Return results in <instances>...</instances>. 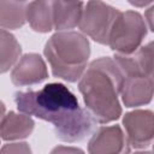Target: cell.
Segmentation results:
<instances>
[{"instance_id":"6da1fadb","label":"cell","mask_w":154,"mask_h":154,"mask_svg":"<svg viewBox=\"0 0 154 154\" xmlns=\"http://www.w3.org/2000/svg\"><path fill=\"white\" fill-rule=\"evenodd\" d=\"M14 101L22 113L49 122L54 126L57 137L64 142L84 140L91 134L96 123L63 83H48L40 90L17 91Z\"/></svg>"},{"instance_id":"7a4b0ae2","label":"cell","mask_w":154,"mask_h":154,"mask_svg":"<svg viewBox=\"0 0 154 154\" xmlns=\"http://www.w3.org/2000/svg\"><path fill=\"white\" fill-rule=\"evenodd\" d=\"M123 73L114 59L101 57L93 60L82 73L78 89L83 96L85 108L101 124L117 120L122 116L119 94Z\"/></svg>"},{"instance_id":"3957f363","label":"cell","mask_w":154,"mask_h":154,"mask_svg":"<svg viewBox=\"0 0 154 154\" xmlns=\"http://www.w3.org/2000/svg\"><path fill=\"white\" fill-rule=\"evenodd\" d=\"M43 54L52 69V73L70 83L77 82L87 67L90 45L81 32L57 31L47 41Z\"/></svg>"},{"instance_id":"277c9868","label":"cell","mask_w":154,"mask_h":154,"mask_svg":"<svg viewBox=\"0 0 154 154\" xmlns=\"http://www.w3.org/2000/svg\"><path fill=\"white\" fill-rule=\"evenodd\" d=\"M146 35L147 24L138 12H119L109 31L108 46L116 53L129 54L141 46Z\"/></svg>"},{"instance_id":"5b68a950","label":"cell","mask_w":154,"mask_h":154,"mask_svg":"<svg viewBox=\"0 0 154 154\" xmlns=\"http://www.w3.org/2000/svg\"><path fill=\"white\" fill-rule=\"evenodd\" d=\"M120 11L102 0H89L83 7L78 26L83 34L101 45H108L113 22Z\"/></svg>"},{"instance_id":"8992f818","label":"cell","mask_w":154,"mask_h":154,"mask_svg":"<svg viewBox=\"0 0 154 154\" xmlns=\"http://www.w3.org/2000/svg\"><path fill=\"white\" fill-rule=\"evenodd\" d=\"M123 125L129 149H144L154 137V116L150 109H135L125 113Z\"/></svg>"},{"instance_id":"52a82bcc","label":"cell","mask_w":154,"mask_h":154,"mask_svg":"<svg viewBox=\"0 0 154 154\" xmlns=\"http://www.w3.org/2000/svg\"><path fill=\"white\" fill-rule=\"evenodd\" d=\"M48 78V70L40 54H24L14 64L11 72V81L17 87L38 84Z\"/></svg>"},{"instance_id":"ba28073f","label":"cell","mask_w":154,"mask_h":154,"mask_svg":"<svg viewBox=\"0 0 154 154\" xmlns=\"http://www.w3.org/2000/svg\"><path fill=\"white\" fill-rule=\"evenodd\" d=\"M114 61L123 76H153V42L129 54L116 53Z\"/></svg>"},{"instance_id":"9c48e42d","label":"cell","mask_w":154,"mask_h":154,"mask_svg":"<svg viewBox=\"0 0 154 154\" xmlns=\"http://www.w3.org/2000/svg\"><path fill=\"white\" fill-rule=\"evenodd\" d=\"M129 150L125 135L119 125L99 128L88 143L90 154H117Z\"/></svg>"},{"instance_id":"30bf717a","label":"cell","mask_w":154,"mask_h":154,"mask_svg":"<svg viewBox=\"0 0 154 154\" xmlns=\"http://www.w3.org/2000/svg\"><path fill=\"white\" fill-rule=\"evenodd\" d=\"M120 95L125 107L149 103L153 97V76H124Z\"/></svg>"},{"instance_id":"8fae6325","label":"cell","mask_w":154,"mask_h":154,"mask_svg":"<svg viewBox=\"0 0 154 154\" xmlns=\"http://www.w3.org/2000/svg\"><path fill=\"white\" fill-rule=\"evenodd\" d=\"M35 122L28 114L10 111L0 122V138L4 141L23 140L31 135Z\"/></svg>"},{"instance_id":"7c38bea8","label":"cell","mask_w":154,"mask_h":154,"mask_svg":"<svg viewBox=\"0 0 154 154\" xmlns=\"http://www.w3.org/2000/svg\"><path fill=\"white\" fill-rule=\"evenodd\" d=\"M84 4L82 0H54L53 28L57 31L69 30L78 25Z\"/></svg>"},{"instance_id":"4fadbf2b","label":"cell","mask_w":154,"mask_h":154,"mask_svg":"<svg viewBox=\"0 0 154 154\" xmlns=\"http://www.w3.org/2000/svg\"><path fill=\"white\" fill-rule=\"evenodd\" d=\"M54 0H32L25 6V19L32 30L48 32L53 29Z\"/></svg>"},{"instance_id":"5bb4252c","label":"cell","mask_w":154,"mask_h":154,"mask_svg":"<svg viewBox=\"0 0 154 154\" xmlns=\"http://www.w3.org/2000/svg\"><path fill=\"white\" fill-rule=\"evenodd\" d=\"M22 48L14 35L0 29V73L7 72L19 59Z\"/></svg>"},{"instance_id":"9a60e30c","label":"cell","mask_w":154,"mask_h":154,"mask_svg":"<svg viewBox=\"0 0 154 154\" xmlns=\"http://www.w3.org/2000/svg\"><path fill=\"white\" fill-rule=\"evenodd\" d=\"M25 22V5L23 2L0 0V28L18 29Z\"/></svg>"},{"instance_id":"2e32d148","label":"cell","mask_w":154,"mask_h":154,"mask_svg":"<svg viewBox=\"0 0 154 154\" xmlns=\"http://www.w3.org/2000/svg\"><path fill=\"white\" fill-rule=\"evenodd\" d=\"M0 153H31V149L25 142H14L5 144L0 149Z\"/></svg>"},{"instance_id":"e0dca14e","label":"cell","mask_w":154,"mask_h":154,"mask_svg":"<svg viewBox=\"0 0 154 154\" xmlns=\"http://www.w3.org/2000/svg\"><path fill=\"white\" fill-rule=\"evenodd\" d=\"M82 153L83 150L82 149H78V148H70V147H57L55 149L52 150V153Z\"/></svg>"},{"instance_id":"ac0fdd59","label":"cell","mask_w":154,"mask_h":154,"mask_svg":"<svg viewBox=\"0 0 154 154\" xmlns=\"http://www.w3.org/2000/svg\"><path fill=\"white\" fill-rule=\"evenodd\" d=\"M128 1L136 7H144L153 2V0H128Z\"/></svg>"},{"instance_id":"d6986e66","label":"cell","mask_w":154,"mask_h":154,"mask_svg":"<svg viewBox=\"0 0 154 154\" xmlns=\"http://www.w3.org/2000/svg\"><path fill=\"white\" fill-rule=\"evenodd\" d=\"M5 113H6V108H5V105H4V102H2V101H0V122H1V119L4 118Z\"/></svg>"},{"instance_id":"ffe728a7","label":"cell","mask_w":154,"mask_h":154,"mask_svg":"<svg viewBox=\"0 0 154 154\" xmlns=\"http://www.w3.org/2000/svg\"><path fill=\"white\" fill-rule=\"evenodd\" d=\"M16 1H19V2H24V1H26V0H16Z\"/></svg>"}]
</instances>
